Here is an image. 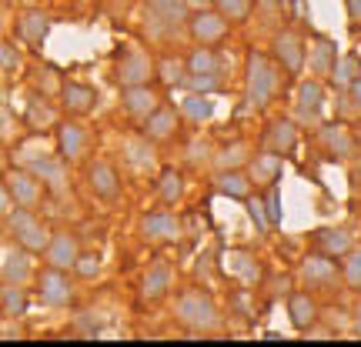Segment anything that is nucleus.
Wrapping results in <instances>:
<instances>
[{
  "label": "nucleus",
  "mask_w": 361,
  "mask_h": 347,
  "mask_svg": "<svg viewBox=\"0 0 361 347\" xmlns=\"http://www.w3.org/2000/svg\"><path fill=\"white\" fill-rule=\"evenodd\" d=\"M281 90V67L274 57L261 51L247 53V67H245V103L251 111L268 107Z\"/></svg>",
  "instance_id": "f257e3e1"
},
{
  "label": "nucleus",
  "mask_w": 361,
  "mask_h": 347,
  "mask_svg": "<svg viewBox=\"0 0 361 347\" xmlns=\"http://www.w3.org/2000/svg\"><path fill=\"white\" fill-rule=\"evenodd\" d=\"M174 317L188 331H221V308L204 287H188L174 301Z\"/></svg>",
  "instance_id": "f03ea898"
},
{
  "label": "nucleus",
  "mask_w": 361,
  "mask_h": 347,
  "mask_svg": "<svg viewBox=\"0 0 361 347\" xmlns=\"http://www.w3.org/2000/svg\"><path fill=\"white\" fill-rule=\"evenodd\" d=\"M324 107H328V90H324V80L318 77H305L298 84L295 94V120L298 127H318L324 120Z\"/></svg>",
  "instance_id": "7ed1b4c3"
},
{
  "label": "nucleus",
  "mask_w": 361,
  "mask_h": 347,
  "mask_svg": "<svg viewBox=\"0 0 361 347\" xmlns=\"http://www.w3.org/2000/svg\"><path fill=\"white\" fill-rule=\"evenodd\" d=\"M7 227H11L17 247H24L30 254H40L47 247V241H51V231L44 227V220L30 207H13L11 214H7Z\"/></svg>",
  "instance_id": "20e7f679"
},
{
  "label": "nucleus",
  "mask_w": 361,
  "mask_h": 347,
  "mask_svg": "<svg viewBox=\"0 0 361 347\" xmlns=\"http://www.w3.org/2000/svg\"><path fill=\"white\" fill-rule=\"evenodd\" d=\"M305 53H308V40L295 27H278L274 40H271V57L278 61V67H284L288 74L305 70Z\"/></svg>",
  "instance_id": "39448f33"
},
{
  "label": "nucleus",
  "mask_w": 361,
  "mask_h": 347,
  "mask_svg": "<svg viewBox=\"0 0 361 347\" xmlns=\"http://www.w3.org/2000/svg\"><path fill=\"white\" fill-rule=\"evenodd\" d=\"M4 184H7V191H11L13 207H30V210H34V207H40L44 197H47L44 180L27 168H7L4 170Z\"/></svg>",
  "instance_id": "423d86ee"
},
{
  "label": "nucleus",
  "mask_w": 361,
  "mask_h": 347,
  "mask_svg": "<svg viewBox=\"0 0 361 347\" xmlns=\"http://www.w3.org/2000/svg\"><path fill=\"white\" fill-rule=\"evenodd\" d=\"M298 144H301V127H298L295 117H274V120H268V127L261 134V151L278 154L281 160L295 157Z\"/></svg>",
  "instance_id": "0eeeda50"
},
{
  "label": "nucleus",
  "mask_w": 361,
  "mask_h": 347,
  "mask_svg": "<svg viewBox=\"0 0 361 347\" xmlns=\"http://www.w3.org/2000/svg\"><path fill=\"white\" fill-rule=\"evenodd\" d=\"M87 147H90V134L84 124L78 120H57L54 127V151L64 164H80L87 157Z\"/></svg>",
  "instance_id": "6e6552de"
},
{
  "label": "nucleus",
  "mask_w": 361,
  "mask_h": 347,
  "mask_svg": "<svg viewBox=\"0 0 361 347\" xmlns=\"http://www.w3.org/2000/svg\"><path fill=\"white\" fill-rule=\"evenodd\" d=\"M188 34L194 37V44L218 47L221 40H228V34H231V20H224L214 7H197L188 17Z\"/></svg>",
  "instance_id": "1a4fd4ad"
},
{
  "label": "nucleus",
  "mask_w": 361,
  "mask_h": 347,
  "mask_svg": "<svg viewBox=\"0 0 361 347\" xmlns=\"http://www.w3.org/2000/svg\"><path fill=\"white\" fill-rule=\"evenodd\" d=\"M318 151L331 160H351L358 157V141L348 130V124L331 120V124H318Z\"/></svg>",
  "instance_id": "9d476101"
},
{
  "label": "nucleus",
  "mask_w": 361,
  "mask_h": 347,
  "mask_svg": "<svg viewBox=\"0 0 361 347\" xmlns=\"http://www.w3.org/2000/svg\"><path fill=\"white\" fill-rule=\"evenodd\" d=\"M47 34H51V13L44 11V7H24V11L17 13V20H13V37L20 40L24 47L40 51L44 40H47Z\"/></svg>",
  "instance_id": "9b49d317"
},
{
  "label": "nucleus",
  "mask_w": 361,
  "mask_h": 347,
  "mask_svg": "<svg viewBox=\"0 0 361 347\" xmlns=\"http://www.w3.org/2000/svg\"><path fill=\"white\" fill-rule=\"evenodd\" d=\"M114 67H117V70H114L117 80H121L124 87H134V84H147V80L154 77V64H151L147 51H144V47H134V44H128L124 51L117 53Z\"/></svg>",
  "instance_id": "f8f14e48"
},
{
  "label": "nucleus",
  "mask_w": 361,
  "mask_h": 347,
  "mask_svg": "<svg viewBox=\"0 0 361 347\" xmlns=\"http://www.w3.org/2000/svg\"><path fill=\"white\" fill-rule=\"evenodd\" d=\"M37 297L40 304H47V308H67L71 304V297H74V284L67 277V270H57V267H47L37 270Z\"/></svg>",
  "instance_id": "ddd939ff"
},
{
  "label": "nucleus",
  "mask_w": 361,
  "mask_h": 347,
  "mask_svg": "<svg viewBox=\"0 0 361 347\" xmlns=\"http://www.w3.org/2000/svg\"><path fill=\"white\" fill-rule=\"evenodd\" d=\"M141 237L151 241V244H171L180 237V220L174 217L171 207H157V210H147L141 217Z\"/></svg>",
  "instance_id": "4468645a"
},
{
  "label": "nucleus",
  "mask_w": 361,
  "mask_h": 347,
  "mask_svg": "<svg viewBox=\"0 0 361 347\" xmlns=\"http://www.w3.org/2000/svg\"><path fill=\"white\" fill-rule=\"evenodd\" d=\"M298 277H301L305 287H328V284H335L338 277H341V267H338V260L311 251V254H305L301 264H298Z\"/></svg>",
  "instance_id": "2eb2a0df"
},
{
  "label": "nucleus",
  "mask_w": 361,
  "mask_h": 347,
  "mask_svg": "<svg viewBox=\"0 0 361 347\" xmlns=\"http://www.w3.org/2000/svg\"><path fill=\"white\" fill-rule=\"evenodd\" d=\"M171 284H174V267H171V260L168 258H154L141 274V297L144 301H151V304H157V301L168 297Z\"/></svg>",
  "instance_id": "dca6fc26"
},
{
  "label": "nucleus",
  "mask_w": 361,
  "mask_h": 347,
  "mask_svg": "<svg viewBox=\"0 0 361 347\" xmlns=\"http://www.w3.org/2000/svg\"><path fill=\"white\" fill-rule=\"evenodd\" d=\"M40 254H44V264H47V267L71 270L74 267V260H78V254H80L78 234H71V231L51 234V241H47V247H44Z\"/></svg>",
  "instance_id": "f3484780"
},
{
  "label": "nucleus",
  "mask_w": 361,
  "mask_h": 347,
  "mask_svg": "<svg viewBox=\"0 0 361 347\" xmlns=\"http://www.w3.org/2000/svg\"><path fill=\"white\" fill-rule=\"evenodd\" d=\"M34 277H37V270H34L30 251L11 247V251L0 254V284H20V287H27Z\"/></svg>",
  "instance_id": "a211bd4d"
},
{
  "label": "nucleus",
  "mask_w": 361,
  "mask_h": 347,
  "mask_svg": "<svg viewBox=\"0 0 361 347\" xmlns=\"http://www.w3.org/2000/svg\"><path fill=\"white\" fill-rule=\"evenodd\" d=\"M57 97H61V107H64L67 117H87L97 107V90L84 80H64Z\"/></svg>",
  "instance_id": "6ab92c4d"
},
{
  "label": "nucleus",
  "mask_w": 361,
  "mask_h": 347,
  "mask_svg": "<svg viewBox=\"0 0 361 347\" xmlns=\"http://www.w3.org/2000/svg\"><path fill=\"white\" fill-rule=\"evenodd\" d=\"M180 127V114L171 103H157L151 114L144 117V137L151 144H168Z\"/></svg>",
  "instance_id": "aec40b11"
},
{
  "label": "nucleus",
  "mask_w": 361,
  "mask_h": 347,
  "mask_svg": "<svg viewBox=\"0 0 361 347\" xmlns=\"http://www.w3.org/2000/svg\"><path fill=\"white\" fill-rule=\"evenodd\" d=\"M311 247L331 260H341L355 247V234L348 227H318L311 234Z\"/></svg>",
  "instance_id": "412c9836"
},
{
  "label": "nucleus",
  "mask_w": 361,
  "mask_h": 347,
  "mask_svg": "<svg viewBox=\"0 0 361 347\" xmlns=\"http://www.w3.org/2000/svg\"><path fill=\"white\" fill-rule=\"evenodd\" d=\"M338 61V47L331 37H314L308 44V53H305V70L311 77L318 80H328L331 77V67Z\"/></svg>",
  "instance_id": "4be33fe9"
},
{
  "label": "nucleus",
  "mask_w": 361,
  "mask_h": 347,
  "mask_svg": "<svg viewBox=\"0 0 361 347\" xmlns=\"http://www.w3.org/2000/svg\"><path fill=\"white\" fill-rule=\"evenodd\" d=\"M211 187H214V194H221V197L245 201L247 194H255V180L247 177L245 168H224V170H214Z\"/></svg>",
  "instance_id": "5701e85b"
},
{
  "label": "nucleus",
  "mask_w": 361,
  "mask_h": 347,
  "mask_svg": "<svg viewBox=\"0 0 361 347\" xmlns=\"http://www.w3.org/2000/svg\"><path fill=\"white\" fill-rule=\"evenodd\" d=\"M87 184L101 201H117L121 197V174H117L111 160H94L87 168Z\"/></svg>",
  "instance_id": "b1692460"
},
{
  "label": "nucleus",
  "mask_w": 361,
  "mask_h": 347,
  "mask_svg": "<svg viewBox=\"0 0 361 347\" xmlns=\"http://www.w3.org/2000/svg\"><path fill=\"white\" fill-rule=\"evenodd\" d=\"M24 127L30 134H44V130H54L57 127V111H54V103L47 97H40V94H30L24 103Z\"/></svg>",
  "instance_id": "393cba45"
},
{
  "label": "nucleus",
  "mask_w": 361,
  "mask_h": 347,
  "mask_svg": "<svg viewBox=\"0 0 361 347\" xmlns=\"http://www.w3.org/2000/svg\"><path fill=\"white\" fill-rule=\"evenodd\" d=\"M318 314H322V308H318V301H314L311 291H291L288 294V317L295 324V331H311L314 321H318Z\"/></svg>",
  "instance_id": "a878e982"
},
{
  "label": "nucleus",
  "mask_w": 361,
  "mask_h": 347,
  "mask_svg": "<svg viewBox=\"0 0 361 347\" xmlns=\"http://www.w3.org/2000/svg\"><path fill=\"white\" fill-rule=\"evenodd\" d=\"M281 168H284V160L278 154H268V151H255V154H251V160L245 164L247 177L255 180V187L278 184V177H281Z\"/></svg>",
  "instance_id": "bb28decb"
},
{
  "label": "nucleus",
  "mask_w": 361,
  "mask_h": 347,
  "mask_svg": "<svg viewBox=\"0 0 361 347\" xmlns=\"http://www.w3.org/2000/svg\"><path fill=\"white\" fill-rule=\"evenodd\" d=\"M121 103H124V111H128L130 117L144 120V117H147L157 107V103H161V97H157V94L147 87V84H134V87H124V94H121Z\"/></svg>",
  "instance_id": "cd10ccee"
},
{
  "label": "nucleus",
  "mask_w": 361,
  "mask_h": 347,
  "mask_svg": "<svg viewBox=\"0 0 361 347\" xmlns=\"http://www.w3.org/2000/svg\"><path fill=\"white\" fill-rule=\"evenodd\" d=\"M27 308H30L27 287H20V284H0V317L17 321V317L27 314Z\"/></svg>",
  "instance_id": "c85d7f7f"
},
{
  "label": "nucleus",
  "mask_w": 361,
  "mask_h": 347,
  "mask_svg": "<svg viewBox=\"0 0 361 347\" xmlns=\"http://www.w3.org/2000/svg\"><path fill=\"white\" fill-rule=\"evenodd\" d=\"M27 170H34L40 180H44V187H51V191H64V160L61 157H54V154H44L37 157V160H30V164H24Z\"/></svg>",
  "instance_id": "c756f323"
},
{
  "label": "nucleus",
  "mask_w": 361,
  "mask_h": 347,
  "mask_svg": "<svg viewBox=\"0 0 361 347\" xmlns=\"http://www.w3.org/2000/svg\"><path fill=\"white\" fill-rule=\"evenodd\" d=\"M178 114H180V120H188V124H207L211 117H214V103L207 101V94H184L180 97V103H178Z\"/></svg>",
  "instance_id": "7c9ffc66"
},
{
  "label": "nucleus",
  "mask_w": 361,
  "mask_h": 347,
  "mask_svg": "<svg viewBox=\"0 0 361 347\" xmlns=\"http://www.w3.org/2000/svg\"><path fill=\"white\" fill-rule=\"evenodd\" d=\"M251 154H255V147H251L247 141H231V144H224V147H218V151L211 154V168L214 170L245 168L247 160H251Z\"/></svg>",
  "instance_id": "2f4dec72"
},
{
  "label": "nucleus",
  "mask_w": 361,
  "mask_h": 347,
  "mask_svg": "<svg viewBox=\"0 0 361 347\" xmlns=\"http://www.w3.org/2000/svg\"><path fill=\"white\" fill-rule=\"evenodd\" d=\"M154 191H157V201H161V204L174 207L180 197H184V174H180L178 168H161L157 170Z\"/></svg>",
  "instance_id": "473e14b6"
},
{
  "label": "nucleus",
  "mask_w": 361,
  "mask_h": 347,
  "mask_svg": "<svg viewBox=\"0 0 361 347\" xmlns=\"http://www.w3.org/2000/svg\"><path fill=\"white\" fill-rule=\"evenodd\" d=\"M228 270L245 284H258L261 281V260L255 258L251 251H231V254H228Z\"/></svg>",
  "instance_id": "72a5a7b5"
},
{
  "label": "nucleus",
  "mask_w": 361,
  "mask_h": 347,
  "mask_svg": "<svg viewBox=\"0 0 361 347\" xmlns=\"http://www.w3.org/2000/svg\"><path fill=\"white\" fill-rule=\"evenodd\" d=\"M184 64H188V74H218V70H224L218 51H214V47H204V44H197V47L184 57Z\"/></svg>",
  "instance_id": "f704fd0d"
},
{
  "label": "nucleus",
  "mask_w": 361,
  "mask_h": 347,
  "mask_svg": "<svg viewBox=\"0 0 361 347\" xmlns=\"http://www.w3.org/2000/svg\"><path fill=\"white\" fill-rule=\"evenodd\" d=\"M251 13H255V24L264 30H278L284 20L281 0H251Z\"/></svg>",
  "instance_id": "c9c22d12"
},
{
  "label": "nucleus",
  "mask_w": 361,
  "mask_h": 347,
  "mask_svg": "<svg viewBox=\"0 0 361 347\" xmlns=\"http://www.w3.org/2000/svg\"><path fill=\"white\" fill-rule=\"evenodd\" d=\"M157 77H161L164 87H180L184 77H188V64H184V57H178V53L161 57V61H157Z\"/></svg>",
  "instance_id": "e433bc0d"
},
{
  "label": "nucleus",
  "mask_w": 361,
  "mask_h": 347,
  "mask_svg": "<svg viewBox=\"0 0 361 347\" xmlns=\"http://www.w3.org/2000/svg\"><path fill=\"white\" fill-rule=\"evenodd\" d=\"M358 77H361L358 53H338V61H335V67H331V77L328 80H335L338 87H348L351 80H358Z\"/></svg>",
  "instance_id": "4c0bfd02"
},
{
  "label": "nucleus",
  "mask_w": 361,
  "mask_h": 347,
  "mask_svg": "<svg viewBox=\"0 0 361 347\" xmlns=\"http://www.w3.org/2000/svg\"><path fill=\"white\" fill-rule=\"evenodd\" d=\"M211 7H214L224 20H231V24L251 17V0H211Z\"/></svg>",
  "instance_id": "58836bf2"
},
{
  "label": "nucleus",
  "mask_w": 361,
  "mask_h": 347,
  "mask_svg": "<svg viewBox=\"0 0 361 347\" xmlns=\"http://www.w3.org/2000/svg\"><path fill=\"white\" fill-rule=\"evenodd\" d=\"M221 70L218 74H188L184 77V87L191 90V94H218L221 90Z\"/></svg>",
  "instance_id": "ea45409f"
},
{
  "label": "nucleus",
  "mask_w": 361,
  "mask_h": 347,
  "mask_svg": "<svg viewBox=\"0 0 361 347\" xmlns=\"http://www.w3.org/2000/svg\"><path fill=\"white\" fill-rule=\"evenodd\" d=\"M61 87H64V80H61V74L54 70V67H40V77L37 84H34V94H40V97H57L61 94Z\"/></svg>",
  "instance_id": "a19ab883"
},
{
  "label": "nucleus",
  "mask_w": 361,
  "mask_h": 347,
  "mask_svg": "<svg viewBox=\"0 0 361 347\" xmlns=\"http://www.w3.org/2000/svg\"><path fill=\"white\" fill-rule=\"evenodd\" d=\"M341 281L348 287H361V247H351L341 258Z\"/></svg>",
  "instance_id": "79ce46f5"
},
{
  "label": "nucleus",
  "mask_w": 361,
  "mask_h": 347,
  "mask_svg": "<svg viewBox=\"0 0 361 347\" xmlns=\"http://www.w3.org/2000/svg\"><path fill=\"white\" fill-rule=\"evenodd\" d=\"M245 210L251 214V220H255V227H258L261 234H268L274 224H271L268 217V207H264V197H255V194H247L245 197Z\"/></svg>",
  "instance_id": "37998d69"
},
{
  "label": "nucleus",
  "mask_w": 361,
  "mask_h": 347,
  "mask_svg": "<svg viewBox=\"0 0 361 347\" xmlns=\"http://www.w3.org/2000/svg\"><path fill=\"white\" fill-rule=\"evenodd\" d=\"M71 270H78L80 281H94V277L101 274V258H97V254H84V251H80Z\"/></svg>",
  "instance_id": "c03bdc74"
},
{
  "label": "nucleus",
  "mask_w": 361,
  "mask_h": 347,
  "mask_svg": "<svg viewBox=\"0 0 361 347\" xmlns=\"http://www.w3.org/2000/svg\"><path fill=\"white\" fill-rule=\"evenodd\" d=\"M0 67H4L7 74L20 70V53H17V47L7 44V40H0Z\"/></svg>",
  "instance_id": "a18cd8bd"
},
{
  "label": "nucleus",
  "mask_w": 361,
  "mask_h": 347,
  "mask_svg": "<svg viewBox=\"0 0 361 347\" xmlns=\"http://www.w3.org/2000/svg\"><path fill=\"white\" fill-rule=\"evenodd\" d=\"M341 90H345V101H348L351 107H355V111L361 114V77H358V80H351L348 87H341Z\"/></svg>",
  "instance_id": "49530a36"
},
{
  "label": "nucleus",
  "mask_w": 361,
  "mask_h": 347,
  "mask_svg": "<svg viewBox=\"0 0 361 347\" xmlns=\"http://www.w3.org/2000/svg\"><path fill=\"white\" fill-rule=\"evenodd\" d=\"M13 210V201H11V191H7V184H4V177H0V217H7Z\"/></svg>",
  "instance_id": "de8ad7c7"
},
{
  "label": "nucleus",
  "mask_w": 361,
  "mask_h": 347,
  "mask_svg": "<svg viewBox=\"0 0 361 347\" xmlns=\"http://www.w3.org/2000/svg\"><path fill=\"white\" fill-rule=\"evenodd\" d=\"M11 130H13V114L4 107V103H0V137H7Z\"/></svg>",
  "instance_id": "09e8293b"
},
{
  "label": "nucleus",
  "mask_w": 361,
  "mask_h": 347,
  "mask_svg": "<svg viewBox=\"0 0 361 347\" xmlns=\"http://www.w3.org/2000/svg\"><path fill=\"white\" fill-rule=\"evenodd\" d=\"M345 7H348L351 24H361V0H345Z\"/></svg>",
  "instance_id": "8fccbe9b"
},
{
  "label": "nucleus",
  "mask_w": 361,
  "mask_h": 347,
  "mask_svg": "<svg viewBox=\"0 0 361 347\" xmlns=\"http://www.w3.org/2000/svg\"><path fill=\"white\" fill-rule=\"evenodd\" d=\"M7 168H13V154L4 147V144H0V174H4Z\"/></svg>",
  "instance_id": "3c124183"
},
{
  "label": "nucleus",
  "mask_w": 361,
  "mask_h": 347,
  "mask_svg": "<svg viewBox=\"0 0 361 347\" xmlns=\"http://www.w3.org/2000/svg\"><path fill=\"white\" fill-rule=\"evenodd\" d=\"M351 327H355V334L361 337V301L355 304V317H351Z\"/></svg>",
  "instance_id": "603ef678"
},
{
  "label": "nucleus",
  "mask_w": 361,
  "mask_h": 347,
  "mask_svg": "<svg viewBox=\"0 0 361 347\" xmlns=\"http://www.w3.org/2000/svg\"><path fill=\"white\" fill-rule=\"evenodd\" d=\"M4 80H7V70H4V67H0V87H4Z\"/></svg>",
  "instance_id": "864d4df0"
},
{
  "label": "nucleus",
  "mask_w": 361,
  "mask_h": 347,
  "mask_svg": "<svg viewBox=\"0 0 361 347\" xmlns=\"http://www.w3.org/2000/svg\"><path fill=\"white\" fill-rule=\"evenodd\" d=\"M24 4H27V7H37V4H40V0H24Z\"/></svg>",
  "instance_id": "5fc2aeb1"
},
{
  "label": "nucleus",
  "mask_w": 361,
  "mask_h": 347,
  "mask_svg": "<svg viewBox=\"0 0 361 347\" xmlns=\"http://www.w3.org/2000/svg\"><path fill=\"white\" fill-rule=\"evenodd\" d=\"M358 180H361V160H358Z\"/></svg>",
  "instance_id": "6e6d98bb"
},
{
  "label": "nucleus",
  "mask_w": 361,
  "mask_h": 347,
  "mask_svg": "<svg viewBox=\"0 0 361 347\" xmlns=\"http://www.w3.org/2000/svg\"><path fill=\"white\" fill-rule=\"evenodd\" d=\"M191 4H201V0H191Z\"/></svg>",
  "instance_id": "4d7b16f0"
}]
</instances>
